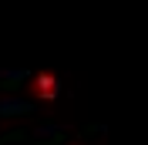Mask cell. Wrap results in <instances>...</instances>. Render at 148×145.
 <instances>
[{"label": "cell", "instance_id": "cell-1", "mask_svg": "<svg viewBox=\"0 0 148 145\" xmlns=\"http://www.w3.org/2000/svg\"><path fill=\"white\" fill-rule=\"evenodd\" d=\"M30 91H34L37 98H57L61 84H57V78H54V74H37L34 81H30Z\"/></svg>", "mask_w": 148, "mask_h": 145}]
</instances>
